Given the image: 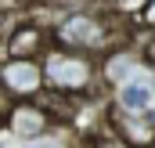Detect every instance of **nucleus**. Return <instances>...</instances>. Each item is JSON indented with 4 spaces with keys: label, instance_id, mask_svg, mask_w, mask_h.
<instances>
[{
    "label": "nucleus",
    "instance_id": "nucleus-5",
    "mask_svg": "<svg viewBox=\"0 0 155 148\" xmlns=\"http://www.w3.org/2000/svg\"><path fill=\"white\" fill-rule=\"evenodd\" d=\"M36 47H40V33L33 25H22V29L11 36V43H7V54H11V58H29Z\"/></svg>",
    "mask_w": 155,
    "mask_h": 148
},
{
    "label": "nucleus",
    "instance_id": "nucleus-7",
    "mask_svg": "<svg viewBox=\"0 0 155 148\" xmlns=\"http://www.w3.org/2000/svg\"><path fill=\"white\" fill-rule=\"evenodd\" d=\"M105 72H108V79H126V76L134 72V58H126V54H119V58H108Z\"/></svg>",
    "mask_w": 155,
    "mask_h": 148
},
{
    "label": "nucleus",
    "instance_id": "nucleus-2",
    "mask_svg": "<svg viewBox=\"0 0 155 148\" xmlns=\"http://www.w3.org/2000/svg\"><path fill=\"white\" fill-rule=\"evenodd\" d=\"M58 40L65 47H94V43L105 40V25L87 18V15H72V18H65L58 25Z\"/></svg>",
    "mask_w": 155,
    "mask_h": 148
},
{
    "label": "nucleus",
    "instance_id": "nucleus-1",
    "mask_svg": "<svg viewBox=\"0 0 155 148\" xmlns=\"http://www.w3.org/2000/svg\"><path fill=\"white\" fill-rule=\"evenodd\" d=\"M47 76L58 90H83L90 83V65L87 58H76V54H54L47 62Z\"/></svg>",
    "mask_w": 155,
    "mask_h": 148
},
{
    "label": "nucleus",
    "instance_id": "nucleus-8",
    "mask_svg": "<svg viewBox=\"0 0 155 148\" xmlns=\"http://www.w3.org/2000/svg\"><path fill=\"white\" fill-rule=\"evenodd\" d=\"M141 18H144V25H155V0H148V7L141 11Z\"/></svg>",
    "mask_w": 155,
    "mask_h": 148
},
{
    "label": "nucleus",
    "instance_id": "nucleus-4",
    "mask_svg": "<svg viewBox=\"0 0 155 148\" xmlns=\"http://www.w3.org/2000/svg\"><path fill=\"white\" fill-rule=\"evenodd\" d=\"M7 126L18 130V134H40V130L47 126V116L40 109H15L11 119H7Z\"/></svg>",
    "mask_w": 155,
    "mask_h": 148
},
{
    "label": "nucleus",
    "instance_id": "nucleus-6",
    "mask_svg": "<svg viewBox=\"0 0 155 148\" xmlns=\"http://www.w3.org/2000/svg\"><path fill=\"white\" fill-rule=\"evenodd\" d=\"M119 101H123L126 109H134V112H144V105L152 101V87L141 83V79H130V83L119 90Z\"/></svg>",
    "mask_w": 155,
    "mask_h": 148
},
{
    "label": "nucleus",
    "instance_id": "nucleus-3",
    "mask_svg": "<svg viewBox=\"0 0 155 148\" xmlns=\"http://www.w3.org/2000/svg\"><path fill=\"white\" fill-rule=\"evenodd\" d=\"M0 79L15 94H33V90H40V65L29 58H7L0 69Z\"/></svg>",
    "mask_w": 155,
    "mask_h": 148
}]
</instances>
